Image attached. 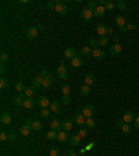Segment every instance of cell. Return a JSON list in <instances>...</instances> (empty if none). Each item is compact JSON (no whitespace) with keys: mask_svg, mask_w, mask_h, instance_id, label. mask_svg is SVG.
<instances>
[{"mask_svg":"<svg viewBox=\"0 0 139 156\" xmlns=\"http://www.w3.org/2000/svg\"><path fill=\"white\" fill-rule=\"evenodd\" d=\"M56 75L60 78V79H67L68 78V70H67V67L60 64L57 67V70H56Z\"/></svg>","mask_w":139,"mask_h":156,"instance_id":"6da1fadb","label":"cell"},{"mask_svg":"<svg viewBox=\"0 0 139 156\" xmlns=\"http://www.w3.org/2000/svg\"><path fill=\"white\" fill-rule=\"evenodd\" d=\"M32 123H33V121H31V120H27V121H25V124L21 127V131H20V133H21L22 137H28V135L31 134Z\"/></svg>","mask_w":139,"mask_h":156,"instance_id":"7a4b0ae2","label":"cell"},{"mask_svg":"<svg viewBox=\"0 0 139 156\" xmlns=\"http://www.w3.org/2000/svg\"><path fill=\"white\" fill-rule=\"evenodd\" d=\"M93 17H95V14H93V11H91V10H88V8H85V10H82L81 11V20L82 21H85V23H88V21H91Z\"/></svg>","mask_w":139,"mask_h":156,"instance_id":"3957f363","label":"cell"},{"mask_svg":"<svg viewBox=\"0 0 139 156\" xmlns=\"http://www.w3.org/2000/svg\"><path fill=\"white\" fill-rule=\"evenodd\" d=\"M121 50H123V46L120 45V43H114V45H111L110 49H108V53L110 56H117L121 53Z\"/></svg>","mask_w":139,"mask_h":156,"instance_id":"277c9868","label":"cell"},{"mask_svg":"<svg viewBox=\"0 0 139 156\" xmlns=\"http://www.w3.org/2000/svg\"><path fill=\"white\" fill-rule=\"evenodd\" d=\"M36 102H38V105L40 106V109H47L50 106V103H52L46 96H39L38 99H36Z\"/></svg>","mask_w":139,"mask_h":156,"instance_id":"5b68a950","label":"cell"},{"mask_svg":"<svg viewBox=\"0 0 139 156\" xmlns=\"http://www.w3.org/2000/svg\"><path fill=\"white\" fill-rule=\"evenodd\" d=\"M54 11H56L57 14H60V16H64V14L67 13V6H65V3H63V1H57Z\"/></svg>","mask_w":139,"mask_h":156,"instance_id":"8992f818","label":"cell"},{"mask_svg":"<svg viewBox=\"0 0 139 156\" xmlns=\"http://www.w3.org/2000/svg\"><path fill=\"white\" fill-rule=\"evenodd\" d=\"M82 114H84L86 118L92 117L93 114H95V106H93V105H86L85 107L82 109Z\"/></svg>","mask_w":139,"mask_h":156,"instance_id":"52a82bcc","label":"cell"},{"mask_svg":"<svg viewBox=\"0 0 139 156\" xmlns=\"http://www.w3.org/2000/svg\"><path fill=\"white\" fill-rule=\"evenodd\" d=\"M72 121H74V124L75 125H82L86 123V117L82 114V113H77L74 118H72Z\"/></svg>","mask_w":139,"mask_h":156,"instance_id":"ba28073f","label":"cell"},{"mask_svg":"<svg viewBox=\"0 0 139 156\" xmlns=\"http://www.w3.org/2000/svg\"><path fill=\"white\" fill-rule=\"evenodd\" d=\"M24 98H27L24 92H22V94H18L17 96L13 98V102H14V105H16L17 107H21V106H24V101H25Z\"/></svg>","mask_w":139,"mask_h":156,"instance_id":"9c48e42d","label":"cell"},{"mask_svg":"<svg viewBox=\"0 0 139 156\" xmlns=\"http://www.w3.org/2000/svg\"><path fill=\"white\" fill-rule=\"evenodd\" d=\"M124 123H127V124H131L132 121L135 120V113L132 112V110H128V112H125V114L123 117Z\"/></svg>","mask_w":139,"mask_h":156,"instance_id":"30bf717a","label":"cell"},{"mask_svg":"<svg viewBox=\"0 0 139 156\" xmlns=\"http://www.w3.org/2000/svg\"><path fill=\"white\" fill-rule=\"evenodd\" d=\"M36 36H38V28H36V27H29V28H27V38L35 39Z\"/></svg>","mask_w":139,"mask_h":156,"instance_id":"8fae6325","label":"cell"},{"mask_svg":"<svg viewBox=\"0 0 139 156\" xmlns=\"http://www.w3.org/2000/svg\"><path fill=\"white\" fill-rule=\"evenodd\" d=\"M71 66H72V67H75V68H79V67H82V66H84V59H82L81 56H77V57H74V59L71 60Z\"/></svg>","mask_w":139,"mask_h":156,"instance_id":"7c38bea8","label":"cell"},{"mask_svg":"<svg viewBox=\"0 0 139 156\" xmlns=\"http://www.w3.org/2000/svg\"><path fill=\"white\" fill-rule=\"evenodd\" d=\"M61 127H63V130H64V131H67V133H68V131L72 130V127H74V121H72V120H68V118H65V120L61 123Z\"/></svg>","mask_w":139,"mask_h":156,"instance_id":"4fadbf2b","label":"cell"},{"mask_svg":"<svg viewBox=\"0 0 139 156\" xmlns=\"http://www.w3.org/2000/svg\"><path fill=\"white\" fill-rule=\"evenodd\" d=\"M49 109H50V112H53V113H61V107H60V102H59V101H53L52 103H50Z\"/></svg>","mask_w":139,"mask_h":156,"instance_id":"5bb4252c","label":"cell"},{"mask_svg":"<svg viewBox=\"0 0 139 156\" xmlns=\"http://www.w3.org/2000/svg\"><path fill=\"white\" fill-rule=\"evenodd\" d=\"M96 32L100 35V36H107V27L104 25V24H97V27H96Z\"/></svg>","mask_w":139,"mask_h":156,"instance_id":"9a60e30c","label":"cell"},{"mask_svg":"<svg viewBox=\"0 0 139 156\" xmlns=\"http://www.w3.org/2000/svg\"><path fill=\"white\" fill-rule=\"evenodd\" d=\"M85 85H88V86H91V85H93L95 82H96V77H95V74H92V73H89V74H86L85 75Z\"/></svg>","mask_w":139,"mask_h":156,"instance_id":"2e32d148","label":"cell"},{"mask_svg":"<svg viewBox=\"0 0 139 156\" xmlns=\"http://www.w3.org/2000/svg\"><path fill=\"white\" fill-rule=\"evenodd\" d=\"M42 84H43V78L40 77V75H36V77L32 78V86H33L35 89L40 88V86H42Z\"/></svg>","mask_w":139,"mask_h":156,"instance_id":"e0dca14e","label":"cell"},{"mask_svg":"<svg viewBox=\"0 0 139 156\" xmlns=\"http://www.w3.org/2000/svg\"><path fill=\"white\" fill-rule=\"evenodd\" d=\"M36 103H38V102L35 101L33 98H25V101H24V107H25V109H32Z\"/></svg>","mask_w":139,"mask_h":156,"instance_id":"ac0fdd59","label":"cell"},{"mask_svg":"<svg viewBox=\"0 0 139 156\" xmlns=\"http://www.w3.org/2000/svg\"><path fill=\"white\" fill-rule=\"evenodd\" d=\"M92 56L95 59H97V60H102V59H104V56H106V52L104 50H102V49H95L92 52Z\"/></svg>","mask_w":139,"mask_h":156,"instance_id":"d6986e66","label":"cell"},{"mask_svg":"<svg viewBox=\"0 0 139 156\" xmlns=\"http://www.w3.org/2000/svg\"><path fill=\"white\" fill-rule=\"evenodd\" d=\"M57 140L60 141V142H67V141H70V137H68V134H67V131H64V130L59 131L57 133Z\"/></svg>","mask_w":139,"mask_h":156,"instance_id":"ffe728a7","label":"cell"},{"mask_svg":"<svg viewBox=\"0 0 139 156\" xmlns=\"http://www.w3.org/2000/svg\"><path fill=\"white\" fill-rule=\"evenodd\" d=\"M50 128L59 133V131H61V128H63V127H61V123H60V121H59L57 118H53V121L50 123Z\"/></svg>","mask_w":139,"mask_h":156,"instance_id":"44dd1931","label":"cell"},{"mask_svg":"<svg viewBox=\"0 0 139 156\" xmlns=\"http://www.w3.org/2000/svg\"><path fill=\"white\" fill-rule=\"evenodd\" d=\"M106 11H107V10H106V7L99 4V7L93 11V14H95V17H103L104 14H106Z\"/></svg>","mask_w":139,"mask_h":156,"instance_id":"7402d4cb","label":"cell"},{"mask_svg":"<svg viewBox=\"0 0 139 156\" xmlns=\"http://www.w3.org/2000/svg\"><path fill=\"white\" fill-rule=\"evenodd\" d=\"M65 57L67 59H70V60H72L74 57H77V53H75V49H72V47H67L65 49Z\"/></svg>","mask_w":139,"mask_h":156,"instance_id":"603a6c76","label":"cell"},{"mask_svg":"<svg viewBox=\"0 0 139 156\" xmlns=\"http://www.w3.org/2000/svg\"><path fill=\"white\" fill-rule=\"evenodd\" d=\"M0 120H1V123L4 125H10L11 124V116L8 114V113H3L1 117H0Z\"/></svg>","mask_w":139,"mask_h":156,"instance_id":"cb8c5ba5","label":"cell"},{"mask_svg":"<svg viewBox=\"0 0 139 156\" xmlns=\"http://www.w3.org/2000/svg\"><path fill=\"white\" fill-rule=\"evenodd\" d=\"M81 140H82V138H81L78 134H74V135L70 137V144H71V145H79Z\"/></svg>","mask_w":139,"mask_h":156,"instance_id":"d4e9b609","label":"cell"},{"mask_svg":"<svg viewBox=\"0 0 139 156\" xmlns=\"http://www.w3.org/2000/svg\"><path fill=\"white\" fill-rule=\"evenodd\" d=\"M35 91H36V89H35V88L31 85V86H27V88H25L24 94H25V96H27V98H33V95H35Z\"/></svg>","mask_w":139,"mask_h":156,"instance_id":"484cf974","label":"cell"},{"mask_svg":"<svg viewBox=\"0 0 139 156\" xmlns=\"http://www.w3.org/2000/svg\"><path fill=\"white\" fill-rule=\"evenodd\" d=\"M114 21H116V24L121 28V27H125L127 25V21H125V18H124L123 16H116V18H114Z\"/></svg>","mask_w":139,"mask_h":156,"instance_id":"4316f807","label":"cell"},{"mask_svg":"<svg viewBox=\"0 0 139 156\" xmlns=\"http://www.w3.org/2000/svg\"><path fill=\"white\" fill-rule=\"evenodd\" d=\"M42 128H43V123H42V121L35 120V121L32 123V130H33V131H40Z\"/></svg>","mask_w":139,"mask_h":156,"instance_id":"83f0119b","label":"cell"},{"mask_svg":"<svg viewBox=\"0 0 139 156\" xmlns=\"http://www.w3.org/2000/svg\"><path fill=\"white\" fill-rule=\"evenodd\" d=\"M121 130H123L124 134H128V135H129V134H132V131H134V127H132L131 124H127V123H125V124L121 127Z\"/></svg>","mask_w":139,"mask_h":156,"instance_id":"f1b7e54d","label":"cell"},{"mask_svg":"<svg viewBox=\"0 0 139 156\" xmlns=\"http://www.w3.org/2000/svg\"><path fill=\"white\" fill-rule=\"evenodd\" d=\"M97 7H99V3H97L96 0L89 1V3H88V6H86V8H88V10H91V11H95V10H96Z\"/></svg>","mask_w":139,"mask_h":156,"instance_id":"f546056e","label":"cell"},{"mask_svg":"<svg viewBox=\"0 0 139 156\" xmlns=\"http://www.w3.org/2000/svg\"><path fill=\"white\" fill-rule=\"evenodd\" d=\"M46 137H47V140H50V141L57 140V131L50 130V131H47V133H46Z\"/></svg>","mask_w":139,"mask_h":156,"instance_id":"4dcf8cb0","label":"cell"},{"mask_svg":"<svg viewBox=\"0 0 139 156\" xmlns=\"http://www.w3.org/2000/svg\"><path fill=\"white\" fill-rule=\"evenodd\" d=\"M97 43H99V46H107L108 45V38L107 36H100V38L97 39Z\"/></svg>","mask_w":139,"mask_h":156,"instance_id":"1f68e13d","label":"cell"},{"mask_svg":"<svg viewBox=\"0 0 139 156\" xmlns=\"http://www.w3.org/2000/svg\"><path fill=\"white\" fill-rule=\"evenodd\" d=\"M61 103L64 106H70V105H71V98H70V95H63Z\"/></svg>","mask_w":139,"mask_h":156,"instance_id":"d6a6232c","label":"cell"},{"mask_svg":"<svg viewBox=\"0 0 139 156\" xmlns=\"http://www.w3.org/2000/svg\"><path fill=\"white\" fill-rule=\"evenodd\" d=\"M116 6H117V8H118L120 11H124V10L127 8V3H125V1H123V0H118Z\"/></svg>","mask_w":139,"mask_h":156,"instance_id":"836d02e7","label":"cell"},{"mask_svg":"<svg viewBox=\"0 0 139 156\" xmlns=\"http://www.w3.org/2000/svg\"><path fill=\"white\" fill-rule=\"evenodd\" d=\"M86 128H95V125H96V123H95V120H93L92 117H89V118H86Z\"/></svg>","mask_w":139,"mask_h":156,"instance_id":"e575fe53","label":"cell"},{"mask_svg":"<svg viewBox=\"0 0 139 156\" xmlns=\"http://www.w3.org/2000/svg\"><path fill=\"white\" fill-rule=\"evenodd\" d=\"M91 53H92V49H91L89 46H84L82 49H81V55L82 56H89Z\"/></svg>","mask_w":139,"mask_h":156,"instance_id":"d590c367","label":"cell"},{"mask_svg":"<svg viewBox=\"0 0 139 156\" xmlns=\"http://www.w3.org/2000/svg\"><path fill=\"white\" fill-rule=\"evenodd\" d=\"M16 89L18 91V94H22L24 91H25V86H24V84L21 82V81L16 82Z\"/></svg>","mask_w":139,"mask_h":156,"instance_id":"8d00e7d4","label":"cell"},{"mask_svg":"<svg viewBox=\"0 0 139 156\" xmlns=\"http://www.w3.org/2000/svg\"><path fill=\"white\" fill-rule=\"evenodd\" d=\"M81 95H84V96H86V95H89L91 94V86H88V85H84L82 88H81Z\"/></svg>","mask_w":139,"mask_h":156,"instance_id":"74e56055","label":"cell"},{"mask_svg":"<svg viewBox=\"0 0 139 156\" xmlns=\"http://www.w3.org/2000/svg\"><path fill=\"white\" fill-rule=\"evenodd\" d=\"M7 86H8V79L4 77H1L0 78V88H1V89H6Z\"/></svg>","mask_w":139,"mask_h":156,"instance_id":"f35d334b","label":"cell"},{"mask_svg":"<svg viewBox=\"0 0 139 156\" xmlns=\"http://www.w3.org/2000/svg\"><path fill=\"white\" fill-rule=\"evenodd\" d=\"M50 109H42V112H40V116H42V118H49L50 117Z\"/></svg>","mask_w":139,"mask_h":156,"instance_id":"ab89813d","label":"cell"},{"mask_svg":"<svg viewBox=\"0 0 139 156\" xmlns=\"http://www.w3.org/2000/svg\"><path fill=\"white\" fill-rule=\"evenodd\" d=\"M61 92H63V95H70V92H71V86L67 85V84H64V85L61 86Z\"/></svg>","mask_w":139,"mask_h":156,"instance_id":"60d3db41","label":"cell"},{"mask_svg":"<svg viewBox=\"0 0 139 156\" xmlns=\"http://www.w3.org/2000/svg\"><path fill=\"white\" fill-rule=\"evenodd\" d=\"M97 45H99V43H97V39H91V40H89V47L93 49V50L97 49Z\"/></svg>","mask_w":139,"mask_h":156,"instance_id":"b9f144b4","label":"cell"},{"mask_svg":"<svg viewBox=\"0 0 139 156\" xmlns=\"http://www.w3.org/2000/svg\"><path fill=\"white\" fill-rule=\"evenodd\" d=\"M78 135H79L81 138H86V135H88V128H81V130L78 131Z\"/></svg>","mask_w":139,"mask_h":156,"instance_id":"7bdbcfd3","label":"cell"},{"mask_svg":"<svg viewBox=\"0 0 139 156\" xmlns=\"http://www.w3.org/2000/svg\"><path fill=\"white\" fill-rule=\"evenodd\" d=\"M125 27H127V29H128V31H135V29H136V24H135V23H127Z\"/></svg>","mask_w":139,"mask_h":156,"instance_id":"ee69618b","label":"cell"},{"mask_svg":"<svg viewBox=\"0 0 139 156\" xmlns=\"http://www.w3.org/2000/svg\"><path fill=\"white\" fill-rule=\"evenodd\" d=\"M7 60H8V55L6 52H1V53H0V62L4 63V62H7Z\"/></svg>","mask_w":139,"mask_h":156,"instance_id":"f6af8a7d","label":"cell"},{"mask_svg":"<svg viewBox=\"0 0 139 156\" xmlns=\"http://www.w3.org/2000/svg\"><path fill=\"white\" fill-rule=\"evenodd\" d=\"M50 156H60V149L59 148H52L50 149Z\"/></svg>","mask_w":139,"mask_h":156,"instance_id":"bcb514c9","label":"cell"},{"mask_svg":"<svg viewBox=\"0 0 139 156\" xmlns=\"http://www.w3.org/2000/svg\"><path fill=\"white\" fill-rule=\"evenodd\" d=\"M52 86V82L49 81V79H43V84H42V88H45V89H49Z\"/></svg>","mask_w":139,"mask_h":156,"instance_id":"7dc6e473","label":"cell"},{"mask_svg":"<svg viewBox=\"0 0 139 156\" xmlns=\"http://www.w3.org/2000/svg\"><path fill=\"white\" fill-rule=\"evenodd\" d=\"M8 138V133H6V131H0V141H4Z\"/></svg>","mask_w":139,"mask_h":156,"instance_id":"c3c4849f","label":"cell"},{"mask_svg":"<svg viewBox=\"0 0 139 156\" xmlns=\"http://www.w3.org/2000/svg\"><path fill=\"white\" fill-rule=\"evenodd\" d=\"M39 75H40V77L43 78V79H46V78L49 77V75H50V73H49L47 70H42V71H40V74H39Z\"/></svg>","mask_w":139,"mask_h":156,"instance_id":"681fc988","label":"cell"},{"mask_svg":"<svg viewBox=\"0 0 139 156\" xmlns=\"http://www.w3.org/2000/svg\"><path fill=\"white\" fill-rule=\"evenodd\" d=\"M104 7H106V10H108V11H111V10L114 8V3H111V1H107Z\"/></svg>","mask_w":139,"mask_h":156,"instance_id":"f907efd6","label":"cell"},{"mask_svg":"<svg viewBox=\"0 0 139 156\" xmlns=\"http://www.w3.org/2000/svg\"><path fill=\"white\" fill-rule=\"evenodd\" d=\"M134 127H135L136 130H139V116L135 117V120H134Z\"/></svg>","mask_w":139,"mask_h":156,"instance_id":"816d5d0a","label":"cell"},{"mask_svg":"<svg viewBox=\"0 0 139 156\" xmlns=\"http://www.w3.org/2000/svg\"><path fill=\"white\" fill-rule=\"evenodd\" d=\"M56 4H57V1H49L46 6L47 8H56Z\"/></svg>","mask_w":139,"mask_h":156,"instance_id":"f5cc1de1","label":"cell"},{"mask_svg":"<svg viewBox=\"0 0 139 156\" xmlns=\"http://www.w3.org/2000/svg\"><path fill=\"white\" fill-rule=\"evenodd\" d=\"M8 140H10V141L16 140V133H8Z\"/></svg>","mask_w":139,"mask_h":156,"instance_id":"db71d44e","label":"cell"},{"mask_svg":"<svg viewBox=\"0 0 139 156\" xmlns=\"http://www.w3.org/2000/svg\"><path fill=\"white\" fill-rule=\"evenodd\" d=\"M107 35H114V29H113V27H107Z\"/></svg>","mask_w":139,"mask_h":156,"instance_id":"11a10c76","label":"cell"},{"mask_svg":"<svg viewBox=\"0 0 139 156\" xmlns=\"http://www.w3.org/2000/svg\"><path fill=\"white\" fill-rule=\"evenodd\" d=\"M113 38H114V43H120V40H121V36L120 35H114Z\"/></svg>","mask_w":139,"mask_h":156,"instance_id":"9f6ffc18","label":"cell"},{"mask_svg":"<svg viewBox=\"0 0 139 156\" xmlns=\"http://www.w3.org/2000/svg\"><path fill=\"white\" fill-rule=\"evenodd\" d=\"M124 124H125V123H124V120H118V121H117V123H116V125H117V127H123Z\"/></svg>","mask_w":139,"mask_h":156,"instance_id":"6f0895ef","label":"cell"},{"mask_svg":"<svg viewBox=\"0 0 139 156\" xmlns=\"http://www.w3.org/2000/svg\"><path fill=\"white\" fill-rule=\"evenodd\" d=\"M0 73H1V74H4V73H6V68H4V66H3V64L0 66Z\"/></svg>","mask_w":139,"mask_h":156,"instance_id":"680465c9","label":"cell"},{"mask_svg":"<svg viewBox=\"0 0 139 156\" xmlns=\"http://www.w3.org/2000/svg\"><path fill=\"white\" fill-rule=\"evenodd\" d=\"M46 79H49L50 82H53V81H54V78H53V75H52V74H50V75H49V77H47Z\"/></svg>","mask_w":139,"mask_h":156,"instance_id":"91938a15","label":"cell"},{"mask_svg":"<svg viewBox=\"0 0 139 156\" xmlns=\"http://www.w3.org/2000/svg\"><path fill=\"white\" fill-rule=\"evenodd\" d=\"M68 156H78L77 153H75V152H72V151H70L68 152Z\"/></svg>","mask_w":139,"mask_h":156,"instance_id":"94428289","label":"cell"},{"mask_svg":"<svg viewBox=\"0 0 139 156\" xmlns=\"http://www.w3.org/2000/svg\"><path fill=\"white\" fill-rule=\"evenodd\" d=\"M120 31H121V32H127L128 29H127V27H121V28H120Z\"/></svg>","mask_w":139,"mask_h":156,"instance_id":"6125c7cd","label":"cell"},{"mask_svg":"<svg viewBox=\"0 0 139 156\" xmlns=\"http://www.w3.org/2000/svg\"><path fill=\"white\" fill-rule=\"evenodd\" d=\"M60 156H68V155H60Z\"/></svg>","mask_w":139,"mask_h":156,"instance_id":"be15d7a7","label":"cell"},{"mask_svg":"<svg viewBox=\"0 0 139 156\" xmlns=\"http://www.w3.org/2000/svg\"><path fill=\"white\" fill-rule=\"evenodd\" d=\"M82 156H85V155H82Z\"/></svg>","mask_w":139,"mask_h":156,"instance_id":"e7e4bbea","label":"cell"}]
</instances>
